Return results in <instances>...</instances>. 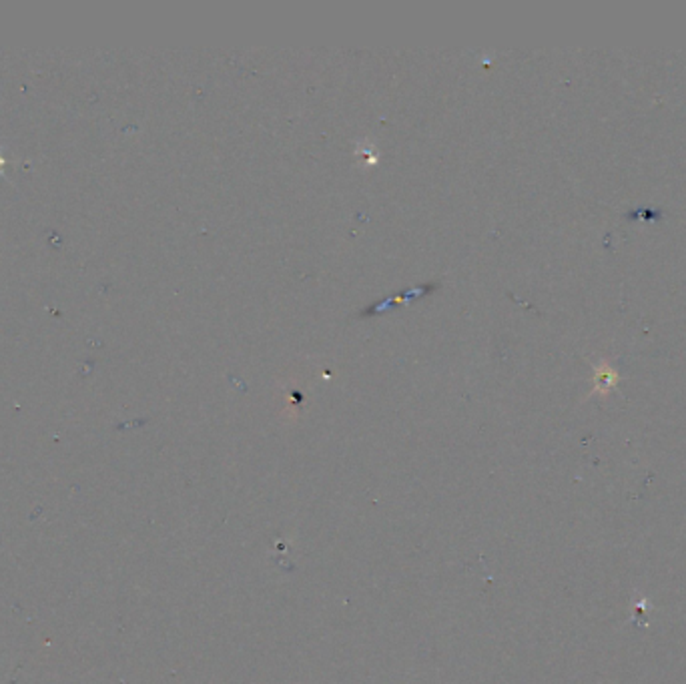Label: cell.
<instances>
[{
    "label": "cell",
    "instance_id": "1",
    "mask_svg": "<svg viewBox=\"0 0 686 684\" xmlns=\"http://www.w3.org/2000/svg\"><path fill=\"white\" fill-rule=\"evenodd\" d=\"M4 165H6V159H4L3 151H0V175H4Z\"/></svg>",
    "mask_w": 686,
    "mask_h": 684
}]
</instances>
